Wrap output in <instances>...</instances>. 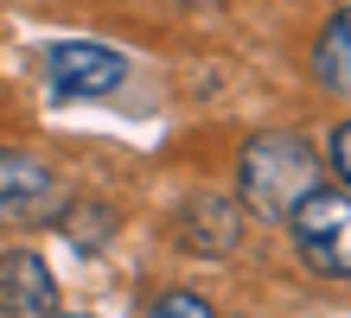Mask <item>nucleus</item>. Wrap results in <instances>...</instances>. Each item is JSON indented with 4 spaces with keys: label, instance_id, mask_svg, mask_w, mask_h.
Listing matches in <instances>:
<instances>
[{
    "label": "nucleus",
    "instance_id": "f257e3e1",
    "mask_svg": "<svg viewBox=\"0 0 351 318\" xmlns=\"http://www.w3.org/2000/svg\"><path fill=\"white\" fill-rule=\"evenodd\" d=\"M237 185L243 198L256 204V217H287L306 191L319 185V153L287 127H268V134H250L237 153Z\"/></svg>",
    "mask_w": 351,
    "mask_h": 318
},
{
    "label": "nucleus",
    "instance_id": "f03ea898",
    "mask_svg": "<svg viewBox=\"0 0 351 318\" xmlns=\"http://www.w3.org/2000/svg\"><path fill=\"white\" fill-rule=\"evenodd\" d=\"M287 229H294V254L313 274L351 280V191L313 185L294 210H287Z\"/></svg>",
    "mask_w": 351,
    "mask_h": 318
},
{
    "label": "nucleus",
    "instance_id": "7ed1b4c3",
    "mask_svg": "<svg viewBox=\"0 0 351 318\" xmlns=\"http://www.w3.org/2000/svg\"><path fill=\"white\" fill-rule=\"evenodd\" d=\"M121 77H128V57L109 45H90V38H71V45L45 51V83L58 96H109Z\"/></svg>",
    "mask_w": 351,
    "mask_h": 318
},
{
    "label": "nucleus",
    "instance_id": "20e7f679",
    "mask_svg": "<svg viewBox=\"0 0 351 318\" xmlns=\"http://www.w3.org/2000/svg\"><path fill=\"white\" fill-rule=\"evenodd\" d=\"M58 210V178L45 159L0 146V223H45Z\"/></svg>",
    "mask_w": 351,
    "mask_h": 318
},
{
    "label": "nucleus",
    "instance_id": "39448f33",
    "mask_svg": "<svg viewBox=\"0 0 351 318\" xmlns=\"http://www.w3.org/2000/svg\"><path fill=\"white\" fill-rule=\"evenodd\" d=\"M58 312V280L32 248L0 254V318H45Z\"/></svg>",
    "mask_w": 351,
    "mask_h": 318
},
{
    "label": "nucleus",
    "instance_id": "423d86ee",
    "mask_svg": "<svg viewBox=\"0 0 351 318\" xmlns=\"http://www.w3.org/2000/svg\"><path fill=\"white\" fill-rule=\"evenodd\" d=\"M313 83L326 96H351V7H339L313 38Z\"/></svg>",
    "mask_w": 351,
    "mask_h": 318
},
{
    "label": "nucleus",
    "instance_id": "0eeeda50",
    "mask_svg": "<svg viewBox=\"0 0 351 318\" xmlns=\"http://www.w3.org/2000/svg\"><path fill=\"white\" fill-rule=\"evenodd\" d=\"M147 318H217V312L204 306L198 293H185V287H173V293H160V300L147 306Z\"/></svg>",
    "mask_w": 351,
    "mask_h": 318
},
{
    "label": "nucleus",
    "instance_id": "6e6552de",
    "mask_svg": "<svg viewBox=\"0 0 351 318\" xmlns=\"http://www.w3.org/2000/svg\"><path fill=\"white\" fill-rule=\"evenodd\" d=\"M332 165H339V178L351 185V121L332 127Z\"/></svg>",
    "mask_w": 351,
    "mask_h": 318
},
{
    "label": "nucleus",
    "instance_id": "1a4fd4ad",
    "mask_svg": "<svg viewBox=\"0 0 351 318\" xmlns=\"http://www.w3.org/2000/svg\"><path fill=\"white\" fill-rule=\"evenodd\" d=\"M45 318H90V312H45Z\"/></svg>",
    "mask_w": 351,
    "mask_h": 318
}]
</instances>
